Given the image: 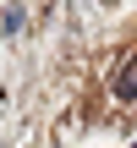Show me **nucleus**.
I'll use <instances>...</instances> for the list:
<instances>
[{"mask_svg": "<svg viewBox=\"0 0 137 148\" xmlns=\"http://www.w3.org/2000/svg\"><path fill=\"white\" fill-rule=\"evenodd\" d=\"M115 93H121V99H137V55H132V66L115 77Z\"/></svg>", "mask_w": 137, "mask_h": 148, "instance_id": "obj_1", "label": "nucleus"}]
</instances>
